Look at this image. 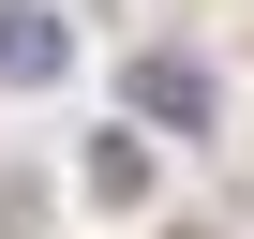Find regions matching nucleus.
Returning <instances> with one entry per match:
<instances>
[{
	"mask_svg": "<svg viewBox=\"0 0 254 239\" xmlns=\"http://www.w3.org/2000/svg\"><path fill=\"white\" fill-rule=\"evenodd\" d=\"M60 60H75V15H0V90H60Z\"/></svg>",
	"mask_w": 254,
	"mask_h": 239,
	"instance_id": "obj_1",
	"label": "nucleus"
},
{
	"mask_svg": "<svg viewBox=\"0 0 254 239\" xmlns=\"http://www.w3.org/2000/svg\"><path fill=\"white\" fill-rule=\"evenodd\" d=\"M135 120H150V135H165V120H180V135H194V120H209V75L150 45V60H135Z\"/></svg>",
	"mask_w": 254,
	"mask_h": 239,
	"instance_id": "obj_2",
	"label": "nucleus"
},
{
	"mask_svg": "<svg viewBox=\"0 0 254 239\" xmlns=\"http://www.w3.org/2000/svg\"><path fill=\"white\" fill-rule=\"evenodd\" d=\"M90 194H105V209H150V120L90 135Z\"/></svg>",
	"mask_w": 254,
	"mask_h": 239,
	"instance_id": "obj_3",
	"label": "nucleus"
}]
</instances>
